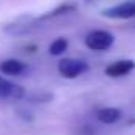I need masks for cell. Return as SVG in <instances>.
<instances>
[{
	"label": "cell",
	"instance_id": "7",
	"mask_svg": "<svg viewBox=\"0 0 135 135\" xmlns=\"http://www.w3.org/2000/svg\"><path fill=\"white\" fill-rule=\"evenodd\" d=\"M122 118V111L114 107H107L97 111V119L103 124H114Z\"/></svg>",
	"mask_w": 135,
	"mask_h": 135
},
{
	"label": "cell",
	"instance_id": "1",
	"mask_svg": "<svg viewBox=\"0 0 135 135\" xmlns=\"http://www.w3.org/2000/svg\"><path fill=\"white\" fill-rule=\"evenodd\" d=\"M89 69V65L86 60H81V59H73V57H67V59H62L57 65V72L62 78H67V80H75L78 78L80 75L86 73Z\"/></svg>",
	"mask_w": 135,
	"mask_h": 135
},
{
	"label": "cell",
	"instance_id": "6",
	"mask_svg": "<svg viewBox=\"0 0 135 135\" xmlns=\"http://www.w3.org/2000/svg\"><path fill=\"white\" fill-rule=\"evenodd\" d=\"M0 72L8 76H18L26 72V64L18 59H7L0 64Z\"/></svg>",
	"mask_w": 135,
	"mask_h": 135
},
{
	"label": "cell",
	"instance_id": "3",
	"mask_svg": "<svg viewBox=\"0 0 135 135\" xmlns=\"http://www.w3.org/2000/svg\"><path fill=\"white\" fill-rule=\"evenodd\" d=\"M102 16L108 19H130L135 18V2H122L102 11Z\"/></svg>",
	"mask_w": 135,
	"mask_h": 135
},
{
	"label": "cell",
	"instance_id": "4",
	"mask_svg": "<svg viewBox=\"0 0 135 135\" xmlns=\"http://www.w3.org/2000/svg\"><path fill=\"white\" fill-rule=\"evenodd\" d=\"M26 95V91L22 86L0 76V99H8V100H21Z\"/></svg>",
	"mask_w": 135,
	"mask_h": 135
},
{
	"label": "cell",
	"instance_id": "8",
	"mask_svg": "<svg viewBox=\"0 0 135 135\" xmlns=\"http://www.w3.org/2000/svg\"><path fill=\"white\" fill-rule=\"evenodd\" d=\"M75 10H76V5H75V3H65V5H60V7H57L56 10L48 11L46 15L40 16V21L49 19V18H56V16H62V15H67V13H72V11H75Z\"/></svg>",
	"mask_w": 135,
	"mask_h": 135
},
{
	"label": "cell",
	"instance_id": "2",
	"mask_svg": "<svg viewBox=\"0 0 135 135\" xmlns=\"http://www.w3.org/2000/svg\"><path fill=\"white\" fill-rule=\"evenodd\" d=\"M86 46L91 51H107L114 43V35L108 30H92L84 38Z\"/></svg>",
	"mask_w": 135,
	"mask_h": 135
},
{
	"label": "cell",
	"instance_id": "5",
	"mask_svg": "<svg viewBox=\"0 0 135 135\" xmlns=\"http://www.w3.org/2000/svg\"><path fill=\"white\" fill-rule=\"evenodd\" d=\"M133 69H135V60L122 59V60H116V62H111L110 65H107L105 75L110 78H121V76L129 75Z\"/></svg>",
	"mask_w": 135,
	"mask_h": 135
},
{
	"label": "cell",
	"instance_id": "9",
	"mask_svg": "<svg viewBox=\"0 0 135 135\" xmlns=\"http://www.w3.org/2000/svg\"><path fill=\"white\" fill-rule=\"evenodd\" d=\"M67 48H69V40L65 37H59L49 45V54L51 56H60L67 51Z\"/></svg>",
	"mask_w": 135,
	"mask_h": 135
}]
</instances>
